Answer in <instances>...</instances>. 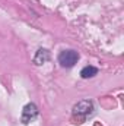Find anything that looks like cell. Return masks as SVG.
Listing matches in <instances>:
<instances>
[{"mask_svg": "<svg viewBox=\"0 0 124 126\" xmlns=\"http://www.w3.org/2000/svg\"><path fill=\"white\" fill-rule=\"evenodd\" d=\"M93 113H95V106H93V103L91 100H82V101L76 103L73 106V110H72L73 119L77 123H83Z\"/></svg>", "mask_w": 124, "mask_h": 126, "instance_id": "cell-1", "label": "cell"}, {"mask_svg": "<svg viewBox=\"0 0 124 126\" xmlns=\"http://www.w3.org/2000/svg\"><path fill=\"white\" fill-rule=\"evenodd\" d=\"M79 60V54L74 50H63L59 54V63L63 67H73Z\"/></svg>", "mask_w": 124, "mask_h": 126, "instance_id": "cell-2", "label": "cell"}, {"mask_svg": "<svg viewBox=\"0 0 124 126\" xmlns=\"http://www.w3.org/2000/svg\"><path fill=\"white\" fill-rule=\"evenodd\" d=\"M37 117H38V107H37L34 103H28V104L24 107V110H22L21 122H22L24 125H28V123L34 122Z\"/></svg>", "mask_w": 124, "mask_h": 126, "instance_id": "cell-3", "label": "cell"}, {"mask_svg": "<svg viewBox=\"0 0 124 126\" xmlns=\"http://www.w3.org/2000/svg\"><path fill=\"white\" fill-rule=\"evenodd\" d=\"M50 51L48 50H45V48H39L37 53H35V57H34V63L35 64H44V63H47L50 60Z\"/></svg>", "mask_w": 124, "mask_h": 126, "instance_id": "cell-4", "label": "cell"}, {"mask_svg": "<svg viewBox=\"0 0 124 126\" xmlns=\"http://www.w3.org/2000/svg\"><path fill=\"white\" fill-rule=\"evenodd\" d=\"M98 73V69L95 67V66H85L82 70H80V76L83 78V79H88V78H93L95 75Z\"/></svg>", "mask_w": 124, "mask_h": 126, "instance_id": "cell-5", "label": "cell"}]
</instances>
